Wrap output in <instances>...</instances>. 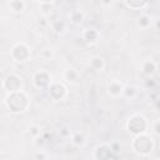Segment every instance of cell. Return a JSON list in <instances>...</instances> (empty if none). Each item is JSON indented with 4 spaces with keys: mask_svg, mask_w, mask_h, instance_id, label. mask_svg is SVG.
Segmentation results:
<instances>
[{
    "mask_svg": "<svg viewBox=\"0 0 160 160\" xmlns=\"http://www.w3.org/2000/svg\"><path fill=\"white\" fill-rule=\"evenodd\" d=\"M5 105L10 112L21 114V112L28 110V108L30 105V100H29V96L26 95V92H24V91L11 92V94L6 95Z\"/></svg>",
    "mask_w": 160,
    "mask_h": 160,
    "instance_id": "1",
    "label": "cell"
},
{
    "mask_svg": "<svg viewBox=\"0 0 160 160\" xmlns=\"http://www.w3.org/2000/svg\"><path fill=\"white\" fill-rule=\"evenodd\" d=\"M154 148H155V141L146 132L140 134V135H136L132 139V141H131V149H132V151L136 152L140 156H149L152 152Z\"/></svg>",
    "mask_w": 160,
    "mask_h": 160,
    "instance_id": "2",
    "label": "cell"
},
{
    "mask_svg": "<svg viewBox=\"0 0 160 160\" xmlns=\"http://www.w3.org/2000/svg\"><path fill=\"white\" fill-rule=\"evenodd\" d=\"M149 128V121L148 119L141 115V114H132L128 118V121H126V130L132 134V135H140V134H144L146 132Z\"/></svg>",
    "mask_w": 160,
    "mask_h": 160,
    "instance_id": "3",
    "label": "cell"
},
{
    "mask_svg": "<svg viewBox=\"0 0 160 160\" xmlns=\"http://www.w3.org/2000/svg\"><path fill=\"white\" fill-rule=\"evenodd\" d=\"M10 55H11V59L15 62L24 64V62H28L31 59V49L25 42H16L11 48Z\"/></svg>",
    "mask_w": 160,
    "mask_h": 160,
    "instance_id": "4",
    "label": "cell"
},
{
    "mask_svg": "<svg viewBox=\"0 0 160 160\" xmlns=\"http://www.w3.org/2000/svg\"><path fill=\"white\" fill-rule=\"evenodd\" d=\"M2 88L8 91V94L22 91V89H24L22 78L20 75L12 72V74H10V75H8L5 78V80L2 81Z\"/></svg>",
    "mask_w": 160,
    "mask_h": 160,
    "instance_id": "5",
    "label": "cell"
},
{
    "mask_svg": "<svg viewBox=\"0 0 160 160\" xmlns=\"http://www.w3.org/2000/svg\"><path fill=\"white\" fill-rule=\"evenodd\" d=\"M48 92L54 101H62L68 96V88L61 81H51L48 88Z\"/></svg>",
    "mask_w": 160,
    "mask_h": 160,
    "instance_id": "6",
    "label": "cell"
},
{
    "mask_svg": "<svg viewBox=\"0 0 160 160\" xmlns=\"http://www.w3.org/2000/svg\"><path fill=\"white\" fill-rule=\"evenodd\" d=\"M32 85L39 89V90H42V89H48L49 85L51 84V74L49 71H45V70H39L36 72L32 74Z\"/></svg>",
    "mask_w": 160,
    "mask_h": 160,
    "instance_id": "7",
    "label": "cell"
},
{
    "mask_svg": "<svg viewBox=\"0 0 160 160\" xmlns=\"http://www.w3.org/2000/svg\"><path fill=\"white\" fill-rule=\"evenodd\" d=\"M114 152L110 148V144L101 142L94 149V159L95 160H112Z\"/></svg>",
    "mask_w": 160,
    "mask_h": 160,
    "instance_id": "8",
    "label": "cell"
},
{
    "mask_svg": "<svg viewBox=\"0 0 160 160\" xmlns=\"http://www.w3.org/2000/svg\"><path fill=\"white\" fill-rule=\"evenodd\" d=\"M124 86H125V85H124L120 80L114 79V80H111V81L109 82V85H108V92H109V95L112 96V98H120L121 94H122Z\"/></svg>",
    "mask_w": 160,
    "mask_h": 160,
    "instance_id": "9",
    "label": "cell"
},
{
    "mask_svg": "<svg viewBox=\"0 0 160 160\" xmlns=\"http://www.w3.org/2000/svg\"><path fill=\"white\" fill-rule=\"evenodd\" d=\"M81 36L88 44H95L100 38V32L95 28H86L82 30Z\"/></svg>",
    "mask_w": 160,
    "mask_h": 160,
    "instance_id": "10",
    "label": "cell"
},
{
    "mask_svg": "<svg viewBox=\"0 0 160 160\" xmlns=\"http://www.w3.org/2000/svg\"><path fill=\"white\" fill-rule=\"evenodd\" d=\"M156 70H158V64L155 61H152V60H144L141 62V72L144 75L150 78V76L155 75Z\"/></svg>",
    "mask_w": 160,
    "mask_h": 160,
    "instance_id": "11",
    "label": "cell"
},
{
    "mask_svg": "<svg viewBox=\"0 0 160 160\" xmlns=\"http://www.w3.org/2000/svg\"><path fill=\"white\" fill-rule=\"evenodd\" d=\"M79 78H80V75H79L78 70H75L74 68L69 66V68L65 69V71H64V79H65V81L69 82L70 85L76 84V82L79 81Z\"/></svg>",
    "mask_w": 160,
    "mask_h": 160,
    "instance_id": "12",
    "label": "cell"
},
{
    "mask_svg": "<svg viewBox=\"0 0 160 160\" xmlns=\"http://www.w3.org/2000/svg\"><path fill=\"white\" fill-rule=\"evenodd\" d=\"M105 60H104V58L102 56H99V55H96V56H92L91 59H90V62H89V66H90V69H92L94 71H102L104 69H105Z\"/></svg>",
    "mask_w": 160,
    "mask_h": 160,
    "instance_id": "13",
    "label": "cell"
},
{
    "mask_svg": "<svg viewBox=\"0 0 160 160\" xmlns=\"http://www.w3.org/2000/svg\"><path fill=\"white\" fill-rule=\"evenodd\" d=\"M69 19H70V22L71 24H75V25H79L84 21L85 19V12L80 9H74L69 12Z\"/></svg>",
    "mask_w": 160,
    "mask_h": 160,
    "instance_id": "14",
    "label": "cell"
},
{
    "mask_svg": "<svg viewBox=\"0 0 160 160\" xmlns=\"http://www.w3.org/2000/svg\"><path fill=\"white\" fill-rule=\"evenodd\" d=\"M49 22H50L51 29H52L56 34L62 35V34L66 31V22H65L62 19L58 18V19H55V20H50Z\"/></svg>",
    "mask_w": 160,
    "mask_h": 160,
    "instance_id": "15",
    "label": "cell"
},
{
    "mask_svg": "<svg viewBox=\"0 0 160 160\" xmlns=\"http://www.w3.org/2000/svg\"><path fill=\"white\" fill-rule=\"evenodd\" d=\"M39 6H40V10L42 12V16L45 18H49L54 10V6H55V2L54 1H40L39 2Z\"/></svg>",
    "mask_w": 160,
    "mask_h": 160,
    "instance_id": "16",
    "label": "cell"
},
{
    "mask_svg": "<svg viewBox=\"0 0 160 160\" xmlns=\"http://www.w3.org/2000/svg\"><path fill=\"white\" fill-rule=\"evenodd\" d=\"M138 94H139V90H138L136 86H134V85H125L121 96H124V98H126L129 100H132V99H135L138 96Z\"/></svg>",
    "mask_w": 160,
    "mask_h": 160,
    "instance_id": "17",
    "label": "cell"
},
{
    "mask_svg": "<svg viewBox=\"0 0 160 160\" xmlns=\"http://www.w3.org/2000/svg\"><path fill=\"white\" fill-rule=\"evenodd\" d=\"M71 142L74 146H78V148H82L85 144H86V138L82 132L80 131H76L74 134H71Z\"/></svg>",
    "mask_w": 160,
    "mask_h": 160,
    "instance_id": "18",
    "label": "cell"
},
{
    "mask_svg": "<svg viewBox=\"0 0 160 160\" xmlns=\"http://www.w3.org/2000/svg\"><path fill=\"white\" fill-rule=\"evenodd\" d=\"M25 6H26V2L22 1V0H12L9 2V8L12 12H16V14H20L25 10Z\"/></svg>",
    "mask_w": 160,
    "mask_h": 160,
    "instance_id": "19",
    "label": "cell"
},
{
    "mask_svg": "<svg viewBox=\"0 0 160 160\" xmlns=\"http://www.w3.org/2000/svg\"><path fill=\"white\" fill-rule=\"evenodd\" d=\"M128 8L132 9V10H142L144 8H146L149 5V1H140V0H130V1H125L124 2Z\"/></svg>",
    "mask_w": 160,
    "mask_h": 160,
    "instance_id": "20",
    "label": "cell"
},
{
    "mask_svg": "<svg viewBox=\"0 0 160 160\" xmlns=\"http://www.w3.org/2000/svg\"><path fill=\"white\" fill-rule=\"evenodd\" d=\"M138 26L140 28V29H149L150 26H151V18L149 16V15H146V14H142V15H140L139 18H138Z\"/></svg>",
    "mask_w": 160,
    "mask_h": 160,
    "instance_id": "21",
    "label": "cell"
},
{
    "mask_svg": "<svg viewBox=\"0 0 160 160\" xmlns=\"http://www.w3.org/2000/svg\"><path fill=\"white\" fill-rule=\"evenodd\" d=\"M29 135H30L31 138H34V139L39 138V136L41 135V129H40V126H39V125H31V126L29 128Z\"/></svg>",
    "mask_w": 160,
    "mask_h": 160,
    "instance_id": "22",
    "label": "cell"
},
{
    "mask_svg": "<svg viewBox=\"0 0 160 160\" xmlns=\"http://www.w3.org/2000/svg\"><path fill=\"white\" fill-rule=\"evenodd\" d=\"M52 56H54V50L51 48H45L41 50V58L44 60H50L52 59Z\"/></svg>",
    "mask_w": 160,
    "mask_h": 160,
    "instance_id": "23",
    "label": "cell"
},
{
    "mask_svg": "<svg viewBox=\"0 0 160 160\" xmlns=\"http://www.w3.org/2000/svg\"><path fill=\"white\" fill-rule=\"evenodd\" d=\"M152 131H154V135L155 136H159L160 135V120L159 119H155L154 122H152Z\"/></svg>",
    "mask_w": 160,
    "mask_h": 160,
    "instance_id": "24",
    "label": "cell"
},
{
    "mask_svg": "<svg viewBox=\"0 0 160 160\" xmlns=\"http://www.w3.org/2000/svg\"><path fill=\"white\" fill-rule=\"evenodd\" d=\"M34 160H48V155H46V152L39 150L34 154Z\"/></svg>",
    "mask_w": 160,
    "mask_h": 160,
    "instance_id": "25",
    "label": "cell"
},
{
    "mask_svg": "<svg viewBox=\"0 0 160 160\" xmlns=\"http://www.w3.org/2000/svg\"><path fill=\"white\" fill-rule=\"evenodd\" d=\"M60 134H61V136H65V138H70L71 136V131L68 129V128H62L61 130H60Z\"/></svg>",
    "mask_w": 160,
    "mask_h": 160,
    "instance_id": "26",
    "label": "cell"
}]
</instances>
